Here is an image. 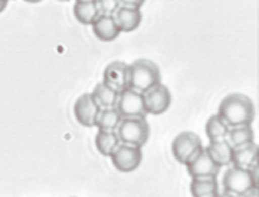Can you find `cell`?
Wrapping results in <instances>:
<instances>
[{
	"label": "cell",
	"instance_id": "6da1fadb",
	"mask_svg": "<svg viewBox=\"0 0 259 197\" xmlns=\"http://www.w3.org/2000/svg\"><path fill=\"white\" fill-rule=\"evenodd\" d=\"M219 117L229 127L252 124L255 118V106L253 100L246 94H229L218 106Z\"/></svg>",
	"mask_w": 259,
	"mask_h": 197
},
{
	"label": "cell",
	"instance_id": "7a4b0ae2",
	"mask_svg": "<svg viewBox=\"0 0 259 197\" xmlns=\"http://www.w3.org/2000/svg\"><path fill=\"white\" fill-rule=\"evenodd\" d=\"M161 82V71L151 60L138 59L128 65V88L141 94Z\"/></svg>",
	"mask_w": 259,
	"mask_h": 197
},
{
	"label": "cell",
	"instance_id": "3957f363",
	"mask_svg": "<svg viewBox=\"0 0 259 197\" xmlns=\"http://www.w3.org/2000/svg\"><path fill=\"white\" fill-rule=\"evenodd\" d=\"M119 142L143 147L150 138V124L144 118H122L116 129Z\"/></svg>",
	"mask_w": 259,
	"mask_h": 197
},
{
	"label": "cell",
	"instance_id": "277c9868",
	"mask_svg": "<svg viewBox=\"0 0 259 197\" xmlns=\"http://www.w3.org/2000/svg\"><path fill=\"white\" fill-rule=\"evenodd\" d=\"M257 181L249 169L233 166L229 167L223 175V192L241 196L253 187H257Z\"/></svg>",
	"mask_w": 259,
	"mask_h": 197
},
{
	"label": "cell",
	"instance_id": "5b68a950",
	"mask_svg": "<svg viewBox=\"0 0 259 197\" xmlns=\"http://www.w3.org/2000/svg\"><path fill=\"white\" fill-rule=\"evenodd\" d=\"M202 148V140L194 132H182L171 142V152H173L174 159L182 165H186Z\"/></svg>",
	"mask_w": 259,
	"mask_h": 197
},
{
	"label": "cell",
	"instance_id": "8992f818",
	"mask_svg": "<svg viewBox=\"0 0 259 197\" xmlns=\"http://www.w3.org/2000/svg\"><path fill=\"white\" fill-rule=\"evenodd\" d=\"M116 108L122 118H144L147 116L143 94L128 87L119 92Z\"/></svg>",
	"mask_w": 259,
	"mask_h": 197
},
{
	"label": "cell",
	"instance_id": "52a82bcc",
	"mask_svg": "<svg viewBox=\"0 0 259 197\" xmlns=\"http://www.w3.org/2000/svg\"><path fill=\"white\" fill-rule=\"evenodd\" d=\"M110 157L116 169L123 173H131L140 166L143 161V151L141 147L119 142Z\"/></svg>",
	"mask_w": 259,
	"mask_h": 197
},
{
	"label": "cell",
	"instance_id": "ba28073f",
	"mask_svg": "<svg viewBox=\"0 0 259 197\" xmlns=\"http://www.w3.org/2000/svg\"><path fill=\"white\" fill-rule=\"evenodd\" d=\"M143 96L147 114L158 116V114L164 113L170 107L171 94L164 84H157L144 93Z\"/></svg>",
	"mask_w": 259,
	"mask_h": 197
},
{
	"label": "cell",
	"instance_id": "9c48e42d",
	"mask_svg": "<svg viewBox=\"0 0 259 197\" xmlns=\"http://www.w3.org/2000/svg\"><path fill=\"white\" fill-rule=\"evenodd\" d=\"M185 166L191 179L217 178L219 174V171H221L222 168V167L217 165L214 161L212 160V157L207 153L204 147L196 154V156L192 157Z\"/></svg>",
	"mask_w": 259,
	"mask_h": 197
},
{
	"label": "cell",
	"instance_id": "30bf717a",
	"mask_svg": "<svg viewBox=\"0 0 259 197\" xmlns=\"http://www.w3.org/2000/svg\"><path fill=\"white\" fill-rule=\"evenodd\" d=\"M100 110V106L96 104V101L90 93L80 95L77 99L73 107L74 116H76L78 122L84 127H88V128L95 127Z\"/></svg>",
	"mask_w": 259,
	"mask_h": 197
},
{
	"label": "cell",
	"instance_id": "8fae6325",
	"mask_svg": "<svg viewBox=\"0 0 259 197\" xmlns=\"http://www.w3.org/2000/svg\"><path fill=\"white\" fill-rule=\"evenodd\" d=\"M102 82L117 92L128 87V63L122 61H113L104 69Z\"/></svg>",
	"mask_w": 259,
	"mask_h": 197
},
{
	"label": "cell",
	"instance_id": "7c38bea8",
	"mask_svg": "<svg viewBox=\"0 0 259 197\" xmlns=\"http://www.w3.org/2000/svg\"><path fill=\"white\" fill-rule=\"evenodd\" d=\"M113 17L120 33H131L135 31L143 21V14L139 8L119 7L118 10L114 13Z\"/></svg>",
	"mask_w": 259,
	"mask_h": 197
},
{
	"label": "cell",
	"instance_id": "4fadbf2b",
	"mask_svg": "<svg viewBox=\"0 0 259 197\" xmlns=\"http://www.w3.org/2000/svg\"><path fill=\"white\" fill-rule=\"evenodd\" d=\"M92 28L95 37L101 42H112L120 34L114 17L106 15H99L92 23Z\"/></svg>",
	"mask_w": 259,
	"mask_h": 197
},
{
	"label": "cell",
	"instance_id": "5bb4252c",
	"mask_svg": "<svg viewBox=\"0 0 259 197\" xmlns=\"http://www.w3.org/2000/svg\"><path fill=\"white\" fill-rule=\"evenodd\" d=\"M204 150L218 166L229 167L233 163V147L230 146L227 139L209 141L208 146L204 147Z\"/></svg>",
	"mask_w": 259,
	"mask_h": 197
},
{
	"label": "cell",
	"instance_id": "9a60e30c",
	"mask_svg": "<svg viewBox=\"0 0 259 197\" xmlns=\"http://www.w3.org/2000/svg\"><path fill=\"white\" fill-rule=\"evenodd\" d=\"M258 146L254 141L242 146L233 148V163L231 165L249 169L252 166L257 165Z\"/></svg>",
	"mask_w": 259,
	"mask_h": 197
},
{
	"label": "cell",
	"instance_id": "2e32d148",
	"mask_svg": "<svg viewBox=\"0 0 259 197\" xmlns=\"http://www.w3.org/2000/svg\"><path fill=\"white\" fill-rule=\"evenodd\" d=\"M73 13L78 22L87 26H92L96 17L100 15L95 0H76Z\"/></svg>",
	"mask_w": 259,
	"mask_h": 197
},
{
	"label": "cell",
	"instance_id": "e0dca14e",
	"mask_svg": "<svg viewBox=\"0 0 259 197\" xmlns=\"http://www.w3.org/2000/svg\"><path fill=\"white\" fill-rule=\"evenodd\" d=\"M90 94L93 95L96 104L100 106V108H110L116 107L119 92L114 90L113 88L108 87L106 83L101 81L100 83L96 84Z\"/></svg>",
	"mask_w": 259,
	"mask_h": 197
},
{
	"label": "cell",
	"instance_id": "ac0fdd59",
	"mask_svg": "<svg viewBox=\"0 0 259 197\" xmlns=\"http://www.w3.org/2000/svg\"><path fill=\"white\" fill-rule=\"evenodd\" d=\"M225 139H227V141L233 148L242 146V145L254 141V130H253L251 124L229 127L228 134L225 136Z\"/></svg>",
	"mask_w": 259,
	"mask_h": 197
},
{
	"label": "cell",
	"instance_id": "d6986e66",
	"mask_svg": "<svg viewBox=\"0 0 259 197\" xmlns=\"http://www.w3.org/2000/svg\"><path fill=\"white\" fill-rule=\"evenodd\" d=\"M190 192L194 197H217L219 193L217 178L192 179L190 183Z\"/></svg>",
	"mask_w": 259,
	"mask_h": 197
},
{
	"label": "cell",
	"instance_id": "ffe728a7",
	"mask_svg": "<svg viewBox=\"0 0 259 197\" xmlns=\"http://www.w3.org/2000/svg\"><path fill=\"white\" fill-rule=\"evenodd\" d=\"M119 145V139L116 132L98 130L95 135V146L104 157H110L114 148Z\"/></svg>",
	"mask_w": 259,
	"mask_h": 197
},
{
	"label": "cell",
	"instance_id": "44dd1931",
	"mask_svg": "<svg viewBox=\"0 0 259 197\" xmlns=\"http://www.w3.org/2000/svg\"><path fill=\"white\" fill-rule=\"evenodd\" d=\"M120 121H122V117H120L119 112L117 111L116 107L101 108L98 120H96L95 127L98 128V130L116 132Z\"/></svg>",
	"mask_w": 259,
	"mask_h": 197
},
{
	"label": "cell",
	"instance_id": "7402d4cb",
	"mask_svg": "<svg viewBox=\"0 0 259 197\" xmlns=\"http://www.w3.org/2000/svg\"><path fill=\"white\" fill-rule=\"evenodd\" d=\"M229 126L222 120L218 114H213L208 118L206 123V134L209 141L222 140L228 134Z\"/></svg>",
	"mask_w": 259,
	"mask_h": 197
},
{
	"label": "cell",
	"instance_id": "603a6c76",
	"mask_svg": "<svg viewBox=\"0 0 259 197\" xmlns=\"http://www.w3.org/2000/svg\"><path fill=\"white\" fill-rule=\"evenodd\" d=\"M95 2L98 5L99 14L106 15V16H113L120 7L118 0H95Z\"/></svg>",
	"mask_w": 259,
	"mask_h": 197
},
{
	"label": "cell",
	"instance_id": "cb8c5ba5",
	"mask_svg": "<svg viewBox=\"0 0 259 197\" xmlns=\"http://www.w3.org/2000/svg\"><path fill=\"white\" fill-rule=\"evenodd\" d=\"M120 7H129V8H141L145 3V0H118Z\"/></svg>",
	"mask_w": 259,
	"mask_h": 197
},
{
	"label": "cell",
	"instance_id": "d4e9b609",
	"mask_svg": "<svg viewBox=\"0 0 259 197\" xmlns=\"http://www.w3.org/2000/svg\"><path fill=\"white\" fill-rule=\"evenodd\" d=\"M258 187H253L249 191H247V192L243 193V195H241L239 197H258Z\"/></svg>",
	"mask_w": 259,
	"mask_h": 197
},
{
	"label": "cell",
	"instance_id": "484cf974",
	"mask_svg": "<svg viewBox=\"0 0 259 197\" xmlns=\"http://www.w3.org/2000/svg\"><path fill=\"white\" fill-rule=\"evenodd\" d=\"M8 3H9V0H0V14H2L5 9H7Z\"/></svg>",
	"mask_w": 259,
	"mask_h": 197
},
{
	"label": "cell",
	"instance_id": "4316f807",
	"mask_svg": "<svg viewBox=\"0 0 259 197\" xmlns=\"http://www.w3.org/2000/svg\"><path fill=\"white\" fill-rule=\"evenodd\" d=\"M217 197H239V196L231 195V193H228V192H222V193H218Z\"/></svg>",
	"mask_w": 259,
	"mask_h": 197
},
{
	"label": "cell",
	"instance_id": "83f0119b",
	"mask_svg": "<svg viewBox=\"0 0 259 197\" xmlns=\"http://www.w3.org/2000/svg\"><path fill=\"white\" fill-rule=\"evenodd\" d=\"M27 3H40L41 0H26Z\"/></svg>",
	"mask_w": 259,
	"mask_h": 197
},
{
	"label": "cell",
	"instance_id": "f1b7e54d",
	"mask_svg": "<svg viewBox=\"0 0 259 197\" xmlns=\"http://www.w3.org/2000/svg\"><path fill=\"white\" fill-rule=\"evenodd\" d=\"M60 2H70V0H60Z\"/></svg>",
	"mask_w": 259,
	"mask_h": 197
}]
</instances>
